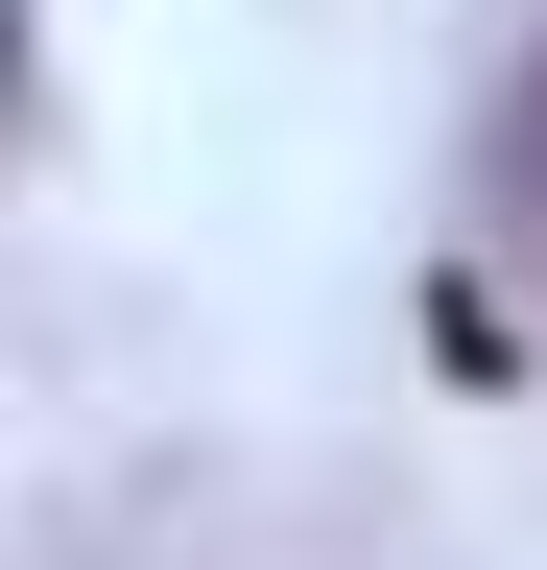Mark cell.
I'll list each match as a JSON object with an SVG mask.
<instances>
[{"instance_id":"obj_1","label":"cell","mask_w":547,"mask_h":570,"mask_svg":"<svg viewBox=\"0 0 547 570\" xmlns=\"http://www.w3.org/2000/svg\"><path fill=\"white\" fill-rule=\"evenodd\" d=\"M524 190H547V96H524Z\"/></svg>"}]
</instances>
